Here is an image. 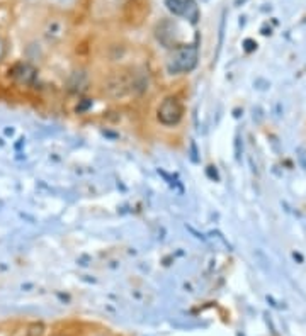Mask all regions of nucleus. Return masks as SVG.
Masks as SVG:
<instances>
[{
	"label": "nucleus",
	"mask_w": 306,
	"mask_h": 336,
	"mask_svg": "<svg viewBox=\"0 0 306 336\" xmlns=\"http://www.w3.org/2000/svg\"><path fill=\"white\" fill-rule=\"evenodd\" d=\"M44 333V326L41 323H33L22 331V333L16 335V336H43Z\"/></svg>",
	"instance_id": "obj_5"
},
{
	"label": "nucleus",
	"mask_w": 306,
	"mask_h": 336,
	"mask_svg": "<svg viewBox=\"0 0 306 336\" xmlns=\"http://www.w3.org/2000/svg\"><path fill=\"white\" fill-rule=\"evenodd\" d=\"M12 75V78L19 84H31L36 77V70L29 65V63H17L12 66V70L9 71Z\"/></svg>",
	"instance_id": "obj_3"
},
{
	"label": "nucleus",
	"mask_w": 306,
	"mask_h": 336,
	"mask_svg": "<svg viewBox=\"0 0 306 336\" xmlns=\"http://www.w3.org/2000/svg\"><path fill=\"white\" fill-rule=\"evenodd\" d=\"M197 63V48L192 44H182L177 46L170 55L169 62H167V70L169 73H187Z\"/></svg>",
	"instance_id": "obj_1"
},
{
	"label": "nucleus",
	"mask_w": 306,
	"mask_h": 336,
	"mask_svg": "<svg viewBox=\"0 0 306 336\" xmlns=\"http://www.w3.org/2000/svg\"><path fill=\"white\" fill-rule=\"evenodd\" d=\"M3 56H5V42L0 39V62H2Z\"/></svg>",
	"instance_id": "obj_6"
},
{
	"label": "nucleus",
	"mask_w": 306,
	"mask_h": 336,
	"mask_svg": "<svg viewBox=\"0 0 306 336\" xmlns=\"http://www.w3.org/2000/svg\"><path fill=\"white\" fill-rule=\"evenodd\" d=\"M167 7L172 10L175 16H186L187 14V2L186 0H165Z\"/></svg>",
	"instance_id": "obj_4"
},
{
	"label": "nucleus",
	"mask_w": 306,
	"mask_h": 336,
	"mask_svg": "<svg viewBox=\"0 0 306 336\" xmlns=\"http://www.w3.org/2000/svg\"><path fill=\"white\" fill-rule=\"evenodd\" d=\"M182 117V104L177 97H167L158 107V119L165 126H174Z\"/></svg>",
	"instance_id": "obj_2"
}]
</instances>
